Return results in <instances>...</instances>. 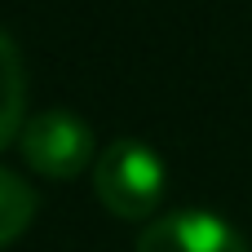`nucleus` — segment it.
Segmentation results:
<instances>
[{
  "instance_id": "f257e3e1",
  "label": "nucleus",
  "mask_w": 252,
  "mask_h": 252,
  "mask_svg": "<svg viewBox=\"0 0 252 252\" xmlns=\"http://www.w3.org/2000/svg\"><path fill=\"white\" fill-rule=\"evenodd\" d=\"M164 186H168L164 159L137 137H115L93 159V190H97L102 208L120 221L151 217L164 199Z\"/></svg>"
},
{
  "instance_id": "f03ea898",
  "label": "nucleus",
  "mask_w": 252,
  "mask_h": 252,
  "mask_svg": "<svg viewBox=\"0 0 252 252\" xmlns=\"http://www.w3.org/2000/svg\"><path fill=\"white\" fill-rule=\"evenodd\" d=\"M22 159L53 182H71L93 164V128L71 111H40L22 124Z\"/></svg>"
},
{
  "instance_id": "7ed1b4c3",
  "label": "nucleus",
  "mask_w": 252,
  "mask_h": 252,
  "mask_svg": "<svg viewBox=\"0 0 252 252\" xmlns=\"http://www.w3.org/2000/svg\"><path fill=\"white\" fill-rule=\"evenodd\" d=\"M133 252H252L248 239L217 213L204 208H182L168 217H155Z\"/></svg>"
},
{
  "instance_id": "20e7f679",
  "label": "nucleus",
  "mask_w": 252,
  "mask_h": 252,
  "mask_svg": "<svg viewBox=\"0 0 252 252\" xmlns=\"http://www.w3.org/2000/svg\"><path fill=\"white\" fill-rule=\"evenodd\" d=\"M27 124V66L13 35L0 27V151L22 137Z\"/></svg>"
},
{
  "instance_id": "39448f33",
  "label": "nucleus",
  "mask_w": 252,
  "mask_h": 252,
  "mask_svg": "<svg viewBox=\"0 0 252 252\" xmlns=\"http://www.w3.org/2000/svg\"><path fill=\"white\" fill-rule=\"evenodd\" d=\"M35 208H40L35 190H31L18 173L0 168V248H9V244H13L27 226H31Z\"/></svg>"
}]
</instances>
